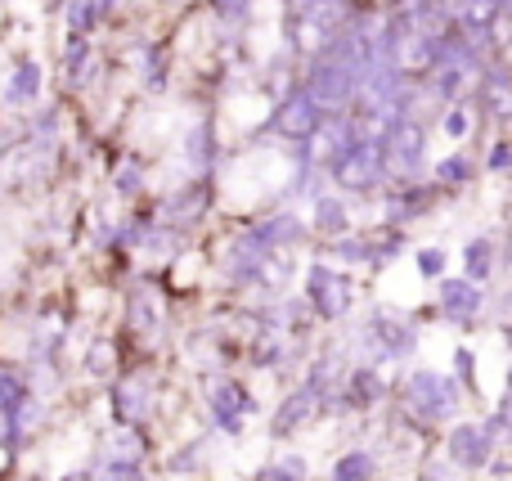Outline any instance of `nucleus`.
<instances>
[{"label":"nucleus","mask_w":512,"mask_h":481,"mask_svg":"<svg viewBox=\"0 0 512 481\" xmlns=\"http://www.w3.org/2000/svg\"><path fill=\"white\" fill-rule=\"evenodd\" d=\"M360 81H364V72H360V63L351 59V54L342 50V45H328V54L310 68V99H315L319 108H342L346 99L360 90Z\"/></svg>","instance_id":"1"},{"label":"nucleus","mask_w":512,"mask_h":481,"mask_svg":"<svg viewBox=\"0 0 512 481\" xmlns=\"http://www.w3.org/2000/svg\"><path fill=\"white\" fill-rule=\"evenodd\" d=\"M400 396H405V410L423 423H445L459 410V387H454V378L436 374V369H414V374L405 378V392Z\"/></svg>","instance_id":"2"},{"label":"nucleus","mask_w":512,"mask_h":481,"mask_svg":"<svg viewBox=\"0 0 512 481\" xmlns=\"http://www.w3.org/2000/svg\"><path fill=\"white\" fill-rule=\"evenodd\" d=\"M427 162V135L418 122H396L387 135H382V171L396 180L418 176Z\"/></svg>","instance_id":"3"},{"label":"nucleus","mask_w":512,"mask_h":481,"mask_svg":"<svg viewBox=\"0 0 512 481\" xmlns=\"http://www.w3.org/2000/svg\"><path fill=\"white\" fill-rule=\"evenodd\" d=\"M333 180L342 189H355V194H364V189H373L387 171H382V144H373V140H355L351 149H342L333 162Z\"/></svg>","instance_id":"4"},{"label":"nucleus","mask_w":512,"mask_h":481,"mask_svg":"<svg viewBox=\"0 0 512 481\" xmlns=\"http://www.w3.org/2000/svg\"><path fill=\"white\" fill-rule=\"evenodd\" d=\"M306 293H310V306H315L324 320H337V315L351 311V279L333 266H310Z\"/></svg>","instance_id":"5"},{"label":"nucleus","mask_w":512,"mask_h":481,"mask_svg":"<svg viewBox=\"0 0 512 481\" xmlns=\"http://www.w3.org/2000/svg\"><path fill=\"white\" fill-rule=\"evenodd\" d=\"M319 392H324V369H315L310 374V383L306 387H297V392L288 396V401L274 410V437H288L292 428H301V423H310L315 419V410H319Z\"/></svg>","instance_id":"6"},{"label":"nucleus","mask_w":512,"mask_h":481,"mask_svg":"<svg viewBox=\"0 0 512 481\" xmlns=\"http://www.w3.org/2000/svg\"><path fill=\"white\" fill-rule=\"evenodd\" d=\"M490 455H495V437L486 432V423H459V428L450 432V459L459 468L481 473V468L490 464Z\"/></svg>","instance_id":"7"},{"label":"nucleus","mask_w":512,"mask_h":481,"mask_svg":"<svg viewBox=\"0 0 512 481\" xmlns=\"http://www.w3.org/2000/svg\"><path fill=\"white\" fill-rule=\"evenodd\" d=\"M252 405H256L252 392L243 383H234V378H221V383L212 387V414H216V423H221V432H230V437L243 432Z\"/></svg>","instance_id":"8"},{"label":"nucleus","mask_w":512,"mask_h":481,"mask_svg":"<svg viewBox=\"0 0 512 481\" xmlns=\"http://www.w3.org/2000/svg\"><path fill=\"white\" fill-rule=\"evenodd\" d=\"M319 122H324V113H319V104L310 99V90H297V95L283 99V108L274 113V131L288 135V140H310V135L319 131Z\"/></svg>","instance_id":"9"},{"label":"nucleus","mask_w":512,"mask_h":481,"mask_svg":"<svg viewBox=\"0 0 512 481\" xmlns=\"http://www.w3.org/2000/svg\"><path fill=\"white\" fill-rule=\"evenodd\" d=\"M369 338L382 347V356L387 360H405L409 351L418 347V333H414V324L405 320V315H396V311H378L373 315V324H369Z\"/></svg>","instance_id":"10"},{"label":"nucleus","mask_w":512,"mask_h":481,"mask_svg":"<svg viewBox=\"0 0 512 481\" xmlns=\"http://www.w3.org/2000/svg\"><path fill=\"white\" fill-rule=\"evenodd\" d=\"M436 302H441L445 320L472 324L481 315V306H486V293H481V284H472V279H445L441 293H436Z\"/></svg>","instance_id":"11"},{"label":"nucleus","mask_w":512,"mask_h":481,"mask_svg":"<svg viewBox=\"0 0 512 481\" xmlns=\"http://www.w3.org/2000/svg\"><path fill=\"white\" fill-rule=\"evenodd\" d=\"M499 0H459V23L468 36H486L499 23Z\"/></svg>","instance_id":"12"},{"label":"nucleus","mask_w":512,"mask_h":481,"mask_svg":"<svg viewBox=\"0 0 512 481\" xmlns=\"http://www.w3.org/2000/svg\"><path fill=\"white\" fill-rule=\"evenodd\" d=\"M481 104H486V113L495 117H512V81L504 72H490L486 86H481Z\"/></svg>","instance_id":"13"},{"label":"nucleus","mask_w":512,"mask_h":481,"mask_svg":"<svg viewBox=\"0 0 512 481\" xmlns=\"http://www.w3.org/2000/svg\"><path fill=\"white\" fill-rule=\"evenodd\" d=\"M27 401H32V396H27L23 374H14V369H0V414H5V419H14V414L23 410Z\"/></svg>","instance_id":"14"},{"label":"nucleus","mask_w":512,"mask_h":481,"mask_svg":"<svg viewBox=\"0 0 512 481\" xmlns=\"http://www.w3.org/2000/svg\"><path fill=\"white\" fill-rule=\"evenodd\" d=\"M373 473H378V459L364 450H351L333 464V481H373Z\"/></svg>","instance_id":"15"},{"label":"nucleus","mask_w":512,"mask_h":481,"mask_svg":"<svg viewBox=\"0 0 512 481\" xmlns=\"http://www.w3.org/2000/svg\"><path fill=\"white\" fill-rule=\"evenodd\" d=\"M315 230L328 239H346V207L337 198H319L315 203Z\"/></svg>","instance_id":"16"},{"label":"nucleus","mask_w":512,"mask_h":481,"mask_svg":"<svg viewBox=\"0 0 512 481\" xmlns=\"http://www.w3.org/2000/svg\"><path fill=\"white\" fill-rule=\"evenodd\" d=\"M463 266H468L472 284H481V279L495 270V248H490V239H472L468 248H463Z\"/></svg>","instance_id":"17"},{"label":"nucleus","mask_w":512,"mask_h":481,"mask_svg":"<svg viewBox=\"0 0 512 481\" xmlns=\"http://www.w3.org/2000/svg\"><path fill=\"white\" fill-rule=\"evenodd\" d=\"M41 90V68L32 59H23L14 68V81H9V99H32Z\"/></svg>","instance_id":"18"},{"label":"nucleus","mask_w":512,"mask_h":481,"mask_svg":"<svg viewBox=\"0 0 512 481\" xmlns=\"http://www.w3.org/2000/svg\"><path fill=\"white\" fill-rule=\"evenodd\" d=\"M256 481H306V459L288 455V459H279V464H265L261 473H256Z\"/></svg>","instance_id":"19"},{"label":"nucleus","mask_w":512,"mask_h":481,"mask_svg":"<svg viewBox=\"0 0 512 481\" xmlns=\"http://www.w3.org/2000/svg\"><path fill=\"white\" fill-rule=\"evenodd\" d=\"M382 396V378L373 369H355L351 378V405H373Z\"/></svg>","instance_id":"20"},{"label":"nucleus","mask_w":512,"mask_h":481,"mask_svg":"<svg viewBox=\"0 0 512 481\" xmlns=\"http://www.w3.org/2000/svg\"><path fill=\"white\" fill-rule=\"evenodd\" d=\"M117 414H122V419H144V414H149V401H144V392L135 383H122L117 387Z\"/></svg>","instance_id":"21"},{"label":"nucleus","mask_w":512,"mask_h":481,"mask_svg":"<svg viewBox=\"0 0 512 481\" xmlns=\"http://www.w3.org/2000/svg\"><path fill=\"white\" fill-rule=\"evenodd\" d=\"M203 207H207V189H194V194H189V203H185V194L171 198V203H167V216H171V221H185V225H189L198 212H203Z\"/></svg>","instance_id":"22"},{"label":"nucleus","mask_w":512,"mask_h":481,"mask_svg":"<svg viewBox=\"0 0 512 481\" xmlns=\"http://www.w3.org/2000/svg\"><path fill=\"white\" fill-rule=\"evenodd\" d=\"M472 176V162L468 158H445L441 167H436V185H459V180Z\"/></svg>","instance_id":"23"},{"label":"nucleus","mask_w":512,"mask_h":481,"mask_svg":"<svg viewBox=\"0 0 512 481\" xmlns=\"http://www.w3.org/2000/svg\"><path fill=\"white\" fill-rule=\"evenodd\" d=\"M486 432H490L495 441H508V437H512V392L504 396V405L495 410V419L486 423Z\"/></svg>","instance_id":"24"},{"label":"nucleus","mask_w":512,"mask_h":481,"mask_svg":"<svg viewBox=\"0 0 512 481\" xmlns=\"http://www.w3.org/2000/svg\"><path fill=\"white\" fill-rule=\"evenodd\" d=\"M131 324H135V329H153V324H158V311H153V302H149V297H144V293H135L131 297Z\"/></svg>","instance_id":"25"},{"label":"nucleus","mask_w":512,"mask_h":481,"mask_svg":"<svg viewBox=\"0 0 512 481\" xmlns=\"http://www.w3.org/2000/svg\"><path fill=\"white\" fill-rule=\"evenodd\" d=\"M418 270H423L427 279L445 275V252L441 248H423V252H418Z\"/></svg>","instance_id":"26"},{"label":"nucleus","mask_w":512,"mask_h":481,"mask_svg":"<svg viewBox=\"0 0 512 481\" xmlns=\"http://www.w3.org/2000/svg\"><path fill=\"white\" fill-rule=\"evenodd\" d=\"M104 481H144V473H140V464H131V459H113Z\"/></svg>","instance_id":"27"},{"label":"nucleus","mask_w":512,"mask_h":481,"mask_svg":"<svg viewBox=\"0 0 512 481\" xmlns=\"http://www.w3.org/2000/svg\"><path fill=\"white\" fill-rule=\"evenodd\" d=\"M108 360H117V356H113V342H95V347H90V374L104 378L108 369H113Z\"/></svg>","instance_id":"28"},{"label":"nucleus","mask_w":512,"mask_h":481,"mask_svg":"<svg viewBox=\"0 0 512 481\" xmlns=\"http://www.w3.org/2000/svg\"><path fill=\"white\" fill-rule=\"evenodd\" d=\"M423 207H427V194H409L405 203H400V198H396V203H391V216H400V221H409V216H418V212H423Z\"/></svg>","instance_id":"29"},{"label":"nucleus","mask_w":512,"mask_h":481,"mask_svg":"<svg viewBox=\"0 0 512 481\" xmlns=\"http://www.w3.org/2000/svg\"><path fill=\"white\" fill-rule=\"evenodd\" d=\"M248 5H252V0H216V9H221V14H230V18H239Z\"/></svg>","instance_id":"30"},{"label":"nucleus","mask_w":512,"mask_h":481,"mask_svg":"<svg viewBox=\"0 0 512 481\" xmlns=\"http://www.w3.org/2000/svg\"><path fill=\"white\" fill-rule=\"evenodd\" d=\"M454 365H459V374H463V378L477 374V360H472V351H459V356H454Z\"/></svg>","instance_id":"31"},{"label":"nucleus","mask_w":512,"mask_h":481,"mask_svg":"<svg viewBox=\"0 0 512 481\" xmlns=\"http://www.w3.org/2000/svg\"><path fill=\"white\" fill-rule=\"evenodd\" d=\"M445 131H450V135H463V131H468V117H463V113L445 117Z\"/></svg>","instance_id":"32"},{"label":"nucleus","mask_w":512,"mask_h":481,"mask_svg":"<svg viewBox=\"0 0 512 481\" xmlns=\"http://www.w3.org/2000/svg\"><path fill=\"white\" fill-rule=\"evenodd\" d=\"M90 18H95V9H90V5L72 9V27H90Z\"/></svg>","instance_id":"33"},{"label":"nucleus","mask_w":512,"mask_h":481,"mask_svg":"<svg viewBox=\"0 0 512 481\" xmlns=\"http://www.w3.org/2000/svg\"><path fill=\"white\" fill-rule=\"evenodd\" d=\"M508 162H512V149H508V144H499V153L490 158V167H508Z\"/></svg>","instance_id":"34"},{"label":"nucleus","mask_w":512,"mask_h":481,"mask_svg":"<svg viewBox=\"0 0 512 481\" xmlns=\"http://www.w3.org/2000/svg\"><path fill=\"white\" fill-rule=\"evenodd\" d=\"M63 481H90V473H68Z\"/></svg>","instance_id":"35"},{"label":"nucleus","mask_w":512,"mask_h":481,"mask_svg":"<svg viewBox=\"0 0 512 481\" xmlns=\"http://www.w3.org/2000/svg\"><path fill=\"white\" fill-rule=\"evenodd\" d=\"M508 383H512V365H508Z\"/></svg>","instance_id":"36"},{"label":"nucleus","mask_w":512,"mask_h":481,"mask_svg":"<svg viewBox=\"0 0 512 481\" xmlns=\"http://www.w3.org/2000/svg\"><path fill=\"white\" fill-rule=\"evenodd\" d=\"M499 5H512V0H499Z\"/></svg>","instance_id":"37"}]
</instances>
